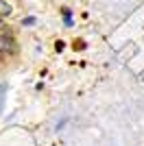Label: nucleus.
Returning a JSON list of instances; mask_svg holds the SVG:
<instances>
[{
  "label": "nucleus",
  "instance_id": "nucleus-3",
  "mask_svg": "<svg viewBox=\"0 0 144 146\" xmlns=\"http://www.w3.org/2000/svg\"><path fill=\"white\" fill-rule=\"evenodd\" d=\"M63 20H66V24H68V26H70V24H72V18H70V13H68V11H66V13H63Z\"/></svg>",
  "mask_w": 144,
  "mask_h": 146
},
{
  "label": "nucleus",
  "instance_id": "nucleus-2",
  "mask_svg": "<svg viewBox=\"0 0 144 146\" xmlns=\"http://www.w3.org/2000/svg\"><path fill=\"white\" fill-rule=\"evenodd\" d=\"M0 13H2V15H9V13H11V7L7 5L5 0H0Z\"/></svg>",
  "mask_w": 144,
  "mask_h": 146
},
{
  "label": "nucleus",
  "instance_id": "nucleus-1",
  "mask_svg": "<svg viewBox=\"0 0 144 146\" xmlns=\"http://www.w3.org/2000/svg\"><path fill=\"white\" fill-rule=\"evenodd\" d=\"M15 50H18V46H15V39H13L11 31L7 29V26H0V52L13 55Z\"/></svg>",
  "mask_w": 144,
  "mask_h": 146
},
{
  "label": "nucleus",
  "instance_id": "nucleus-4",
  "mask_svg": "<svg viewBox=\"0 0 144 146\" xmlns=\"http://www.w3.org/2000/svg\"><path fill=\"white\" fill-rule=\"evenodd\" d=\"M2 94H5V90L0 87V109H2Z\"/></svg>",
  "mask_w": 144,
  "mask_h": 146
}]
</instances>
